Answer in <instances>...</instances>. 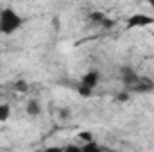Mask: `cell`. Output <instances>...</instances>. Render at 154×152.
Segmentation results:
<instances>
[{"mask_svg":"<svg viewBox=\"0 0 154 152\" xmlns=\"http://www.w3.org/2000/svg\"><path fill=\"white\" fill-rule=\"evenodd\" d=\"M25 23V18L18 14L13 7H4L0 9V34L11 36L16 31H20Z\"/></svg>","mask_w":154,"mask_h":152,"instance_id":"1","label":"cell"},{"mask_svg":"<svg viewBox=\"0 0 154 152\" xmlns=\"http://www.w3.org/2000/svg\"><path fill=\"white\" fill-rule=\"evenodd\" d=\"M99 81H100L99 70H88L84 75L81 77V81H79V86H77L79 95L81 97H91L93 90L99 86Z\"/></svg>","mask_w":154,"mask_h":152,"instance_id":"2","label":"cell"},{"mask_svg":"<svg viewBox=\"0 0 154 152\" xmlns=\"http://www.w3.org/2000/svg\"><path fill=\"white\" fill-rule=\"evenodd\" d=\"M149 25H154V16L152 14H145V13L129 14L127 20H125L127 29H143V27H149Z\"/></svg>","mask_w":154,"mask_h":152,"instance_id":"3","label":"cell"},{"mask_svg":"<svg viewBox=\"0 0 154 152\" xmlns=\"http://www.w3.org/2000/svg\"><path fill=\"white\" fill-rule=\"evenodd\" d=\"M120 81H122V84H124L125 88H129V90H136V88L140 86V82H142V79L138 77V74H136L131 66H122V68H120Z\"/></svg>","mask_w":154,"mask_h":152,"instance_id":"4","label":"cell"},{"mask_svg":"<svg viewBox=\"0 0 154 152\" xmlns=\"http://www.w3.org/2000/svg\"><path fill=\"white\" fill-rule=\"evenodd\" d=\"M25 111H27V114L29 116H39L41 114V102L39 100H36V99H31L29 102H27V106H25Z\"/></svg>","mask_w":154,"mask_h":152,"instance_id":"5","label":"cell"},{"mask_svg":"<svg viewBox=\"0 0 154 152\" xmlns=\"http://www.w3.org/2000/svg\"><path fill=\"white\" fill-rule=\"evenodd\" d=\"M81 152H102V147L93 140V141H90V143L81 145Z\"/></svg>","mask_w":154,"mask_h":152,"instance_id":"6","label":"cell"},{"mask_svg":"<svg viewBox=\"0 0 154 152\" xmlns=\"http://www.w3.org/2000/svg\"><path fill=\"white\" fill-rule=\"evenodd\" d=\"M11 116V106L9 104H0V122L9 120Z\"/></svg>","mask_w":154,"mask_h":152,"instance_id":"7","label":"cell"},{"mask_svg":"<svg viewBox=\"0 0 154 152\" xmlns=\"http://www.w3.org/2000/svg\"><path fill=\"white\" fill-rule=\"evenodd\" d=\"M63 152H81V145H77V143H70V145L63 147Z\"/></svg>","mask_w":154,"mask_h":152,"instance_id":"8","label":"cell"},{"mask_svg":"<svg viewBox=\"0 0 154 152\" xmlns=\"http://www.w3.org/2000/svg\"><path fill=\"white\" fill-rule=\"evenodd\" d=\"M14 90H16V91H27V90H29V86H27V82H25V81H18V82H16V86H14Z\"/></svg>","mask_w":154,"mask_h":152,"instance_id":"9","label":"cell"},{"mask_svg":"<svg viewBox=\"0 0 154 152\" xmlns=\"http://www.w3.org/2000/svg\"><path fill=\"white\" fill-rule=\"evenodd\" d=\"M79 138H81V140H86V143L93 141V136H91V132H81V134H79Z\"/></svg>","mask_w":154,"mask_h":152,"instance_id":"10","label":"cell"},{"mask_svg":"<svg viewBox=\"0 0 154 152\" xmlns=\"http://www.w3.org/2000/svg\"><path fill=\"white\" fill-rule=\"evenodd\" d=\"M43 152H63V147H59V145H52V147H47Z\"/></svg>","mask_w":154,"mask_h":152,"instance_id":"11","label":"cell"},{"mask_svg":"<svg viewBox=\"0 0 154 152\" xmlns=\"http://www.w3.org/2000/svg\"><path fill=\"white\" fill-rule=\"evenodd\" d=\"M59 113H61V118H68V116H70V111H68V109H61Z\"/></svg>","mask_w":154,"mask_h":152,"instance_id":"12","label":"cell"},{"mask_svg":"<svg viewBox=\"0 0 154 152\" xmlns=\"http://www.w3.org/2000/svg\"><path fill=\"white\" fill-rule=\"evenodd\" d=\"M127 99H129V93H120V95H118V100H122V102L127 100Z\"/></svg>","mask_w":154,"mask_h":152,"instance_id":"13","label":"cell"},{"mask_svg":"<svg viewBox=\"0 0 154 152\" xmlns=\"http://www.w3.org/2000/svg\"><path fill=\"white\" fill-rule=\"evenodd\" d=\"M151 7H152V9H154V2H151Z\"/></svg>","mask_w":154,"mask_h":152,"instance_id":"14","label":"cell"}]
</instances>
